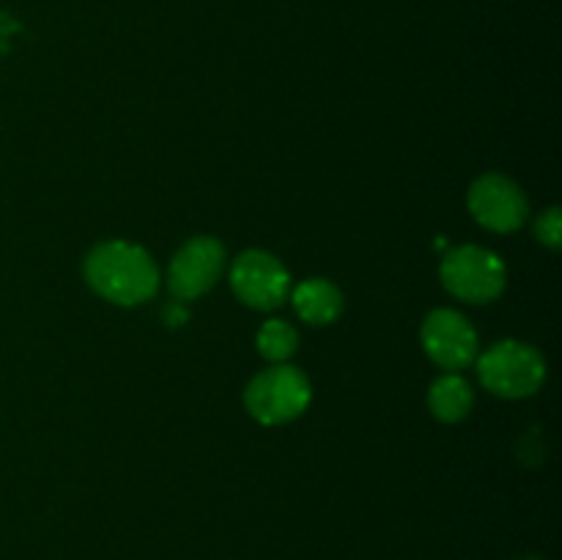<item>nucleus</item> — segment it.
Wrapping results in <instances>:
<instances>
[{"mask_svg":"<svg viewBox=\"0 0 562 560\" xmlns=\"http://www.w3.org/2000/svg\"><path fill=\"white\" fill-rule=\"evenodd\" d=\"M477 377L483 388L499 399H527L538 393L547 379L541 351L521 340H499L477 357Z\"/></svg>","mask_w":562,"mask_h":560,"instance_id":"3","label":"nucleus"},{"mask_svg":"<svg viewBox=\"0 0 562 560\" xmlns=\"http://www.w3.org/2000/svg\"><path fill=\"white\" fill-rule=\"evenodd\" d=\"M313 399L305 373L285 362H274L250 379L245 390V406L263 426H283L296 421Z\"/></svg>","mask_w":562,"mask_h":560,"instance_id":"2","label":"nucleus"},{"mask_svg":"<svg viewBox=\"0 0 562 560\" xmlns=\"http://www.w3.org/2000/svg\"><path fill=\"white\" fill-rule=\"evenodd\" d=\"M439 275L450 294L464 302H475V305L497 300L508 283V269L503 258L481 245H461L450 250L442 258Z\"/></svg>","mask_w":562,"mask_h":560,"instance_id":"4","label":"nucleus"},{"mask_svg":"<svg viewBox=\"0 0 562 560\" xmlns=\"http://www.w3.org/2000/svg\"><path fill=\"white\" fill-rule=\"evenodd\" d=\"M420 338L426 355L450 373H459L461 368L472 366L477 357L475 327L464 313L453 311V307H437L428 313Z\"/></svg>","mask_w":562,"mask_h":560,"instance_id":"7","label":"nucleus"},{"mask_svg":"<svg viewBox=\"0 0 562 560\" xmlns=\"http://www.w3.org/2000/svg\"><path fill=\"white\" fill-rule=\"evenodd\" d=\"M88 285L113 305H140L159 291V267L140 245L110 239L86 258Z\"/></svg>","mask_w":562,"mask_h":560,"instance_id":"1","label":"nucleus"},{"mask_svg":"<svg viewBox=\"0 0 562 560\" xmlns=\"http://www.w3.org/2000/svg\"><path fill=\"white\" fill-rule=\"evenodd\" d=\"M467 206L472 217L494 234H510L521 228L530 214V203L521 187L503 173H486L472 181Z\"/></svg>","mask_w":562,"mask_h":560,"instance_id":"6","label":"nucleus"},{"mask_svg":"<svg viewBox=\"0 0 562 560\" xmlns=\"http://www.w3.org/2000/svg\"><path fill=\"white\" fill-rule=\"evenodd\" d=\"M187 318V313L181 311V307H170V311H165V322L170 324H181Z\"/></svg>","mask_w":562,"mask_h":560,"instance_id":"13","label":"nucleus"},{"mask_svg":"<svg viewBox=\"0 0 562 560\" xmlns=\"http://www.w3.org/2000/svg\"><path fill=\"white\" fill-rule=\"evenodd\" d=\"M256 344L263 360H269L274 366V362H285L294 355L296 346H300V335H296V329L291 327L289 322H283V318H269V322H263V327L258 329Z\"/></svg>","mask_w":562,"mask_h":560,"instance_id":"11","label":"nucleus"},{"mask_svg":"<svg viewBox=\"0 0 562 560\" xmlns=\"http://www.w3.org/2000/svg\"><path fill=\"white\" fill-rule=\"evenodd\" d=\"M291 302H294L296 316L313 327H324L333 324L335 318L344 313V294L338 285L327 278H307L291 291Z\"/></svg>","mask_w":562,"mask_h":560,"instance_id":"9","label":"nucleus"},{"mask_svg":"<svg viewBox=\"0 0 562 560\" xmlns=\"http://www.w3.org/2000/svg\"><path fill=\"white\" fill-rule=\"evenodd\" d=\"M231 289L247 307L274 311L291 294V275L272 253L245 250L231 267Z\"/></svg>","mask_w":562,"mask_h":560,"instance_id":"5","label":"nucleus"},{"mask_svg":"<svg viewBox=\"0 0 562 560\" xmlns=\"http://www.w3.org/2000/svg\"><path fill=\"white\" fill-rule=\"evenodd\" d=\"M536 236L541 245H547L549 250H560L562 245V217H560V209H547V212L538 217L536 223Z\"/></svg>","mask_w":562,"mask_h":560,"instance_id":"12","label":"nucleus"},{"mask_svg":"<svg viewBox=\"0 0 562 560\" xmlns=\"http://www.w3.org/2000/svg\"><path fill=\"white\" fill-rule=\"evenodd\" d=\"M225 269V247L214 236H195L176 253L168 269L170 294L179 302H192L206 294Z\"/></svg>","mask_w":562,"mask_h":560,"instance_id":"8","label":"nucleus"},{"mask_svg":"<svg viewBox=\"0 0 562 560\" xmlns=\"http://www.w3.org/2000/svg\"><path fill=\"white\" fill-rule=\"evenodd\" d=\"M472 404H475V393L461 373L448 371L428 390V406H431L434 417H439L442 423L464 421L472 412Z\"/></svg>","mask_w":562,"mask_h":560,"instance_id":"10","label":"nucleus"}]
</instances>
